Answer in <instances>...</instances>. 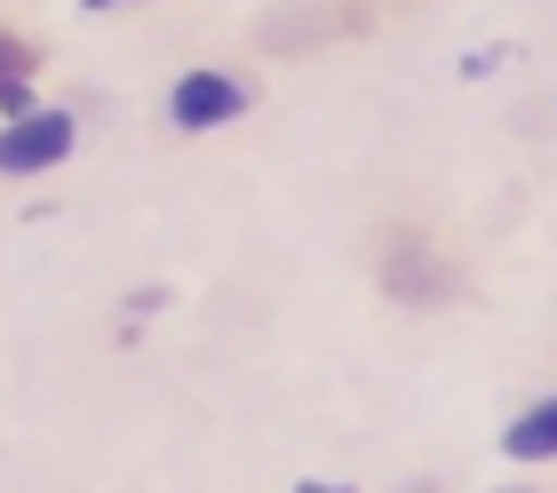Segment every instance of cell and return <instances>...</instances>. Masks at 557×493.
<instances>
[{
	"mask_svg": "<svg viewBox=\"0 0 557 493\" xmlns=\"http://www.w3.org/2000/svg\"><path fill=\"white\" fill-rule=\"evenodd\" d=\"M48 64V40L40 33H24V24L0 16V81H33V72Z\"/></svg>",
	"mask_w": 557,
	"mask_h": 493,
	"instance_id": "cell-5",
	"label": "cell"
},
{
	"mask_svg": "<svg viewBox=\"0 0 557 493\" xmlns=\"http://www.w3.org/2000/svg\"><path fill=\"white\" fill-rule=\"evenodd\" d=\"M502 461L549 470V461H557V398H525L510 422H502Z\"/></svg>",
	"mask_w": 557,
	"mask_h": 493,
	"instance_id": "cell-4",
	"label": "cell"
},
{
	"mask_svg": "<svg viewBox=\"0 0 557 493\" xmlns=\"http://www.w3.org/2000/svg\"><path fill=\"white\" fill-rule=\"evenodd\" d=\"M33 103H40V72H33V81H0V120L33 112Z\"/></svg>",
	"mask_w": 557,
	"mask_h": 493,
	"instance_id": "cell-6",
	"label": "cell"
},
{
	"mask_svg": "<svg viewBox=\"0 0 557 493\" xmlns=\"http://www.w3.org/2000/svg\"><path fill=\"white\" fill-rule=\"evenodd\" d=\"M72 151H81V112H72V103H33V112L0 120V184L57 175Z\"/></svg>",
	"mask_w": 557,
	"mask_h": 493,
	"instance_id": "cell-3",
	"label": "cell"
},
{
	"mask_svg": "<svg viewBox=\"0 0 557 493\" xmlns=\"http://www.w3.org/2000/svg\"><path fill=\"white\" fill-rule=\"evenodd\" d=\"M256 103H263L256 72H239V64H191V72H175V81H168L160 112H168L175 136H215V127H239Z\"/></svg>",
	"mask_w": 557,
	"mask_h": 493,
	"instance_id": "cell-2",
	"label": "cell"
},
{
	"mask_svg": "<svg viewBox=\"0 0 557 493\" xmlns=\"http://www.w3.org/2000/svg\"><path fill=\"white\" fill-rule=\"evenodd\" d=\"M104 9H120V0H81V16H104Z\"/></svg>",
	"mask_w": 557,
	"mask_h": 493,
	"instance_id": "cell-7",
	"label": "cell"
},
{
	"mask_svg": "<svg viewBox=\"0 0 557 493\" xmlns=\"http://www.w3.org/2000/svg\"><path fill=\"white\" fill-rule=\"evenodd\" d=\"M367 271H374V295L407 319H438V310H462L470 303V255L454 231L422 223V215H391L374 223V247H367Z\"/></svg>",
	"mask_w": 557,
	"mask_h": 493,
	"instance_id": "cell-1",
	"label": "cell"
}]
</instances>
